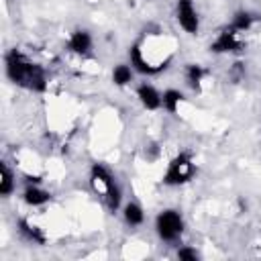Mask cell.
I'll use <instances>...</instances> for the list:
<instances>
[{
    "label": "cell",
    "instance_id": "1",
    "mask_svg": "<svg viewBox=\"0 0 261 261\" xmlns=\"http://www.w3.org/2000/svg\"><path fill=\"white\" fill-rule=\"evenodd\" d=\"M6 71H8V77L16 84L29 86L33 90H45V75H43L41 67L29 63L16 51L6 55Z\"/></svg>",
    "mask_w": 261,
    "mask_h": 261
},
{
    "label": "cell",
    "instance_id": "2",
    "mask_svg": "<svg viewBox=\"0 0 261 261\" xmlns=\"http://www.w3.org/2000/svg\"><path fill=\"white\" fill-rule=\"evenodd\" d=\"M92 184H94L96 190L102 188V190L106 192L108 208H110V210H116L118 204H120V190H118V186L112 181L110 173H108L102 165H94V169H92Z\"/></svg>",
    "mask_w": 261,
    "mask_h": 261
},
{
    "label": "cell",
    "instance_id": "3",
    "mask_svg": "<svg viewBox=\"0 0 261 261\" xmlns=\"http://www.w3.org/2000/svg\"><path fill=\"white\" fill-rule=\"evenodd\" d=\"M184 230V220L175 210H165L157 216V232L163 241H175Z\"/></svg>",
    "mask_w": 261,
    "mask_h": 261
},
{
    "label": "cell",
    "instance_id": "4",
    "mask_svg": "<svg viewBox=\"0 0 261 261\" xmlns=\"http://www.w3.org/2000/svg\"><path fill=\"white\" fill-rule=\"evenodd\" d=\"M192 173H194V163H192V159H190L188 153H181V155H177V157L169 163V169H167L163 181L169 184V186H173V184H184V181H188V179L192 177Z\"/></svg>",
    "mask_w": 261,
    "mask_h": 261
},
{
    "label": "cell",
    "instance_id": "5",
    "mask_svg": "<svg viewBox=\"0 0 261 261\" xmlns=\"http://www.w3.org/2000/svg\"><path fill=\"white\" fill-rule=\"evenodd\" d=\"M177 20L186 33H198V14L192 6L190 0H179L177 2Z\"/></svg>",
    "mask_w": 261,
    "mask_h": 261
},
{
    "label": "cell",
    "instance_id": "6",
    "mask_svg": "<svg viewBox=\"0 0 261 261\" xmlns=\"http://www.w3.org/2000/svg\"><path fill=\"white\" fill-rule=\"evenodd\" d=\"M139 98H141V102H143V106L145 108H149V110H155V108H159L161 106V96L157 94V90L153 88V86H147V84H143L141 88H139Z\"/></svg>",
    "mask_w": 261,
    "mask_h": 261
},
{
    "label": "cell",
    "instance_id": "7",
    "mask_svg": "<svg viewBox=\"0 0 261 261\" xmlns=\"http://www.w3.org/2000/svg\"><path fill=\"white\" fill-rule=\"evenodd\" d=\"M210 49L216 51V53H222V51H237V49H239V41L234 39V33H232V31H224V33L212 43Z\"/></svg>",
    "mask_w": 261,
    "mask_h": 261
},
{
    "label": "cell",
    "instance_id": "8",
    "mask_svg": "<svg viewBox=\"0 0 261 261\" xmlns=\"http://www.w3.org/2000/svg\"><path fill=\"white\" fill-rule=\"evenodd\" d=\"M92 47V39L86 31H75L69 39V49L75 51V53H88Z\"/></svg>",
    "mask_w": 261,
    "mask_h": 261
},
{
    "label": "cell",
    "instance_id": "9",
    "mask_svg": "<svg viewBox=\"0 0 261 261\" xmlns=\"http://www.w3.org/2000/svg\"><path fill=\"white\" fill-rule=\"evenodd\" d=\"M130 61H133V65H135L139 71H143V73H155V71H159L157 67H151V65L141 57L139 45H133V49H130Z\"/></svg>",
    "mask_w": 261,
    "mask_h": 261
},
{
    "label": "cell",
    "instance_id": "10",
    "mask_svg": "<svg viewBox=\"0 0 261 261\" xmlns=\"http://www.w3.org/2000/svg\"><path fill=\"white\" fill-rule=\"evenodd\" d=\"M49 198H51L49 192L39 190V188H27V192H24V200H27V204H31V206H41V204H45Z\"/></svg>",
    "mask_w": 261,
    "mask_h": 261
},
{
    "label": "cell",
    "instance_id": "11",
    "mask_svg": "<svg viewBox=\"0 0 261 261\" xmlns=\"http://www.w3.org/2000/svg\"><path fill=\"white\" fill-rule=\"evenodd\" d=\"M181 92H177V90H167L165 94H163V98H161V102H163V106L169 110V112H175L177 110V104L181 102Z\"/></svg>",
    "mask_w": 261,
    "mask_h": 261
},
{
    "label": "cell",
    "instance_id": "12",
    "mask_svg": "<svg viewBox=\"0 0 261 261\" xmlns=\"http://www.w3.org/2000/svg\"><path fill=\"white\" fill-rule=\"evenodd\" d=\"M124 220H126L128 224H133V226L141 224V222H143V210H141V206H137V204H126V208H124Z\"/></svg>",
    "mask_w": 261,
    "mask_h": 261
},
{
    "label": "cell",
    "instance_id": "13",
    "mask_svg": "<svg viewBox=\"0 0 261 261\" xmlns=\"http://www.w3.org/2000/svg\"><path fill=\"white\" fill-rule=\"evenodd\" d=\"M130 77H133V71H130L128 65H116V67H114V73H112L114 84H118V86H126V84L130 82Z\"/></svg>",
    "mask_w": 261,
    "mask_h": 261
},
{
    "label": "cell",
    "instance_id": "14",
    "mask_svg": "<svg viewBox=\"0 0 261 261\" xmlns=\"http://www.w3.org/2000/svg\"><path fill=\"white\" fill-rule=\"evenodd\" d=\"M12 186H14V181H12V173H10V169L6 167V163H2V181H0V194H2V196H8V194L12 192Z\"/></svg>",
    "mask_w": 261,
    "mask_h": 261
},
{
    "label": "cell",
    "instance_id": "15",
    "mask_svg": "<svg viewBox=\"0 0 261 261\" xmlns=\"http://www.w3.org/2000/svg\"><path fill=\"white\" fill-rule=\"evenodd\" d=\"M253 22V16L249 12H239L232 20V31H247Z\"/></svg>",
    "mask_w": 261,
    "mask_h": 261
},
{
    "label": "cell",
    "instance_id": "16",
    "mask_svg": "<svg viewBox=\"0 0 261 261\" xmlns=\"http://www.w3.org/2000/svg\"><path fill=\"white\" fill-rule=\"evenodd\" d=\"M202 75H204V71H202V67H200V65H190V67H188V82H190V86L198 88V84H200Z\"/></svg>",
    "mask_w": 261,
    "mask_h": 261
},
{
    "label": "cell",
    "instance_id": "17",
    "mask_svg": "<svg viewBox=\"0 0 261 261\" xmlns=\"http://www.w3.org/2000/svg\"><path fill=\"white\" fill-rule=\"evenodd\" d=\"M20 226H22V230L29 234V239H33V241H37V243H43V237H41V232H39L35 226H31L27 220H22V222H20Z\"/></svg>",
    "mask_w": 261,
    "mask_h": 261
},
{
    "label": "cell",
    "instance_id": "18",
    "mask_svg": "<svg viewBox=\"0 0 261 261\" xmlns=\"http://www.w3.org/2000/svg\"><path fill=\"white\" fill-rule=\"evenodd\" d=\"M177 257L179 259H186V261H196L198 259V253L194 249H179L177 251Z\"/></svg>",
    "mask_w": 261,
    "mask_h": 261
}]
</instances>
